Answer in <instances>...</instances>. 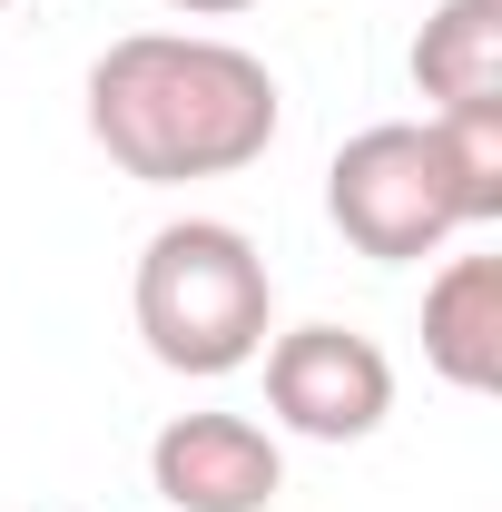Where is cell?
Returning a JSON list of instances; mask_svg holds the SVG:
<instances>
[{"label":"cell","mask_w":502,"mask_h":512,"mask_svg":"<svg viewBox=\"0 0 502 512\" xmlns=\"http://www.w3.org/2000/svg\"><path fill=\"white\" fill-rule=\"evenodd\" d=\"M286 89L276 69L207 40V30H128L89 60V138L109 148L138 188H188V178H237L276 148Z\"/></svg>","instance_id":"cell-1"},{"label":"cell","mask_w":502,"mask_h":512,"mask_svg":"<svg viewBox=\"0 0 502 512\" xmlns=\"http://www.w3.org/2000/svg\"><path fill=\"white\" fill-rule=\"evenodd\" d=\"M148 493L168 512H276L286 444L256 414H168L148 444Z\"/></svg>","instance_id":"cell-5"},{"label":"cell","mask_w":502,"mask_h":512,"mask_svg":"<svg viewBox=\"0 0 502 512\" xmlns=\"http://www.w3.org/2000/svg\"><path fill=\"white\" fill-rule=\"evenodd\" d=\"M0 10H10V0H0Z\"/></svg>","instance_id":"cell-10"},{"label":"cell","mask_w":502,"mask_h":512,"mask_svg":"<svg viewBox=\"0 0 502 512\" xmlns=\"http://www.w3.org/2000/svg\"><path fill=\"white\" fill-rule=\"evenodd\" d=\"M414 89L443 109H502V0H443L414 30Z\"/></svg>","instance_id":"cell-7"},{"label":"cell","mask_w":502,"mask_h":512,"mask_svg":"<svg viewBox=\"0 0 502 512\" xmlns=\"http://www.w3.org/2000/svg\"><path fill=\"white\" fill-rule=\"evenodd\" d=\"M434 138H443V158H453V188L473 207V227H493L502 217V109H443Z\"/></svg>","instance_id":"cell-8"},{"label":"cell","mask_w":502,"mask_h":512,"mask_svg":"<svg viewBox=\"0 0 502 512\" xmlns=\"http://www.w3.org/2000/svg\"><path fill=\"white\" fill-rule=\"evenodd\" d=\"M138 335L168 375H237L256 365V345L276 335V276L256 256L247 227L227 217H168L148 247H138Z\"/></svg>","instance_id":"cell-2"},{"label":"cell","mask_w":502,"mask_h":512,"mask_svg":"<svg viewBox=\"0 0 502 512\" xmlns=\"http://www.w3.org/2000/svg\"><path fill=\"white\" fill-rule=\"evenodd\" d=\"M325 217L345 227V247L375 266H424L434 247H453L473 227V207L453 188L434 119H375L355 128L325 168Z\"/></svg>","instance_id":"cell-3"},{"label":"cell","mask_w":502,"mask_h":512,"mask_svg":"<svg viewBox=\"0 0 502 512\" xmlns=\"http://www.w3.org/2000/svg\"><path fill=\"white\" fill-rule=\"evenodd\" d=\"M168 10H188V20H237V10H256V0H168Z\"/></svg>","instance_id":"cell-9"},{"label":"cell","mask_w":502,"mask_h":512,"mask_svg":"<svg viewBox=\"0 0 502 512\" xmlns=\"http://www.w3.org/2000/svg\"><path fill=\"white\" fill-rule=\"evenodd\" d=\"M266 355V414L306 444H365L394 414V355L355 325H286L256 345Z\"/></svg>","instance_id":"cell-4"},{"label":"cell","mask_w":502,"mask_h":512,"mask_svg":"<svg viewBox=\"0 0 502 512\" xmlns=\"http://www.w3.org/2000/svg\"><path fill=\"white\" fill-rule=\"evenodd\" d=\"M424 365L453 394L502 384V256H443V276L424 286Z\"/></svg>","instance_id":"cell-6"}]
</instances>
